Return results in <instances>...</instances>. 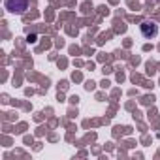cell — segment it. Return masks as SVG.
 I'll return each instance as SVG.
<instances>
[{
    "instance_id": "1",
    "label": "cell",
    "mask_w": 160,
    "mask_h": 160,
    "mask_svg": "<svg viewBox=\"0 0 160 160\" xmlns=\"http://www.w3.org/2000/svg\"><path fill=\"white\" fill-rule=\"evenodd\" d=\"M4 6H6V10L10 12V13H25L27 12V8H28V0H6L4 2Z\"/></svg>"
},
{
    "instance_id": "2",
    "label": "cell",
    "mask_w": 160,
    "mask_h": 160,
    "mask_svg": "<svg viewBox=\"0 0 160 160\" xmlns=\"http://www.w3.org/2000/svg\"><path fill=\"white\" fill-rule=\"evenodd\" d=\"M139 30H141V36L147 38V40H152L158 36V25L154 21H143L139 25Z\"/></svg>"
},
{
    "instance_id": "3",
    "label": "cell",
    "mask_w": 160,
    "mask_h": 160,
    "mask_svg": "<svg viewBox=\"0 0 160 160\" xmlns=\"http://www.w3.org/2000/svg\"><path fill=\"white\" fill-rule=\"evenodd\" d=\"M158 2H160V0H158Z\"/></svg>"
}]
</instances>
